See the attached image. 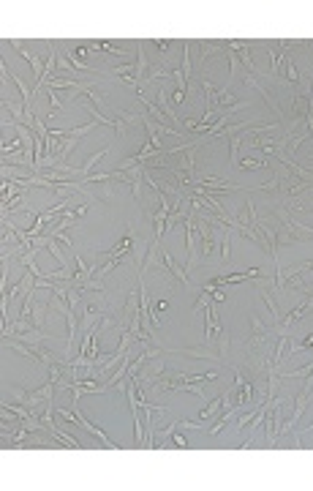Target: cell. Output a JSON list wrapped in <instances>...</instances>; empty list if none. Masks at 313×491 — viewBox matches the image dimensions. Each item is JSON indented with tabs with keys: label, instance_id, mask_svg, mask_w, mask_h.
<instances>
[{
	"label": "cell",
	"instance_id": "obj_6",
	"mask_svg": "<svg viewBox=\"0 0 313 491\" xmlns=\"http://www.w3.org/2000/svg\"><path fill=\"white\" fill-rule=\"evenodd\" d=\"M226 49H229V44H226V41H199L196 66H202V63H205L207 57H212V55H226Z\"/></svg>",
	"mask_w": 313,
	"mask_h": 491
},
{
	"label": "cell",
	"instance_id": "obj_17",
	"mask_svg": "<svg viewBox=\"0 0 313 491\" xmlns=\"http://www.w3.org/2000/svg\"><path fill=\"white\" fill-rule=\"evenodd\" d=\"M172 79H175V85H177L180 93H185V90H188V79H185L183 68H172Z\"/></svg>",
	"mask_w": 313,
	"mask_h": 491
},
{
	"label": "cell",
	"instance_id": "obj_9",
	"mask_svg": "<svg viewBox=\"0 0 313 491\" xmlns=\"http://www.w3.org/2000/svg\"><path fill=\"white\" fill-rule=\"evenodd\" d=\"M199 85H202V90H205V96H207V112H218V96H221V88H215L210 79H199Z\"/></svg>",
	"mask_w": 313,
	"mask_h": 491
},
{
	"label": "cell",
	"instance_id": "obj_12",
	"mask_svg": "<svg viewBox=\"0 0 313 491\" xmlns=\"http://www.w3.org/2000/svg\"><path fill=\"white\" fill-rule=\"evenodd\" d=\"M221 412H223V398H212L207 404V409H202V420H218Z\"/></svg>",
	"mask_w": 313,
	"mask_h": 491
},
{
	"label": "cell",
	"instance_id": "obj_1",
	"mask_svg": "<svg viewBox=\"0 0 313 491\" xmlns=\"http://www.w3.org/2000/svg\"><path fill=\"white\" fill-rule=\"evenodd\" d=\"M185 251H188V265L185 268H194L202 259V238L199 229H196V216L194 213H185Z\"/></svg>",
	"mask_w": 313,
	"mask_h": 491
},
{
	"label": "cell",
	"instance_id": "obj_14",
	"mask_svg": "<svg viewBox=\"0 0 313 491\" xmlns=\"http://www.w3.org/2000/svg\"><path fill=\"white\" fill-rule=\"evenodd\" d=\"M46 309H49V306H44V303H33V314H30V320H33V325H36V327H44Z\"/></svg>",
	"mask_w": 313,
	"mask_h": 491
},
{
	"label": "cell",
	"instance_id": "obj_4",
	"mask_svg": "<svg viewBox=\"0 0 313 491\" xmlns=\"http://www.w3.org/2000/svg\"><path fill=\"white\" fill-rule=\"evenodd\" d=\"M147 41H139L136 47V57H134V79L136 82H144L150 74V57H147Z\"/></svg>",
	"mask_w": 313,
	"mask_h": 491
},
{
	"label": "cell",
	"instance_id": "obj_18",
	"mask_svg": "<svg viewBox=\"0 0 313 491\" xmlns=\"http://www.w3.org/2000/svg\"><path fill=\"white\" fill-rule=\"evenodd\" d=\"M240 166L242 169H264V166H267V159H242Z\"/></svg>",
	"mask_w": 313,
	"mask_h": 491
},
{
	"label": "cell",
	"instance_id": "obj_16",
	"mask_svg": "<svg viewBox=\"0 0 313 491\" xmlns=\"http://www.w3.org/2000/svg\"><path fill=\"white\" fill-rule=\"evenodd\" d=\"M226 57H229V68H231V82L240 79V57H237L234 49H226Z\"/></svg>",
	"mask_w": 313,
	"mask_h": 491
},
{
	"label": "cell",
	"instance_id": "obj_20",
	"mask_svg": "<svg viewBox=\"0 0 313 491\" xmlns=\"http://www.w3.org/2000/svg\"><path fill=\"white\" fill-rule=\"evenodd\" d=\"M57 415H60V418H66L68 423H74V420H77V415H74V409H57Z\"/></svg>",
	"mask_w": 313,
	"mask_h": 491
},
{
	"label": "cell",
	"instance_id": "obj_23",
	"mask_svg": "<svg viewBox=\"0 0 313 491\" xmlns=\"http://www.w3.org/2000/svg\"><path fill=\"white\" fill-rule=\"evenodd\" d=\"M85 213H88V202H82V205H79L77 210H74V216H77V218H82Z\"/></svg>",
	"mask_w": 313,
	"mask_h": 491
},
{
	"label": "cell",
	"instance_id": "obj_5",
	"mask_svg": "<svg viewBox=\"0 0 313 491\" xmlns=\"http://www.w3.org/2000/svg\"><path fill=\"white\" fill-rule=\"evenodd\" d=\"M161 257H164V262H166V270H169V276L175 281H180V284H185L188 290H194V284H191V279H188V270L185 268H180V262L175 257H172L169 251H161Z\"/></svg>",
	"mask_w": 313,
	"mask_h": 491
},
{
	"label": "cell",
	"instance_id": "obj_11",
	"mask_svg": "<svg viewBox=\"0 0 313 491\" xmlns=\"http://www.w3.org/2000/svg\"><path fill=\"white\" fill-rule=\"evenodd\" d=\"M38 93H46L49 96V107H52V118H57V115L63 112V107H66V101H63L60 96H57V90H49V88H44V90H38ZM33 98H36V93H33ZM49 118V120H52Z\"/></svg>",
	"mask_w": 313,
	"mask_h": 491
},
{
	"label": "cell",
	"instance_id": "obj_7",
	"mask_svg": "<svg viewBox=\"0 0 313 491\" xmlns=\"http://www.w3.org/2000/svg\"><path fill=\"white\" fill-rule=\"evenodd\" d=\"M226 44H229V49H234V52H237V57H240V63L245 66V71H248V74H259V68H256V63H253L251 49H248V44H245V41H226Z\"/></svg>",
	"mask_w": 313,
	"mask_h": 491
},
{
	"label": "cell",
	"instance_id": "obj_22",
	"mask_svg": "<svg viewBox=\"0 0 313 491\" xmlns=\"http://www.w3.org/2000/svg\"><path fill=\"white\" fill-rule=\"evenodd\" d=\"M153 44H155V47H158L161 52H164V55H166V52H169V41H161V38H155Z\"/></svg>",
	"mask_w": 313,
	"mask_h": 491
},
{
	"label": "cell",
	"instance_id": "obj_15",
	"mask_svg": "<svg viewBox=\"0 0 313 491\" xmlns=\"http://www.w3.org/2000/svg\"><path fill=\"white\" fill-rule=\"evenodd\" d=\"M74 71V66H71V60H68L66 55H57V77L60 79H68V74ZM55 77V79H57Z\"/></svg>",
	"mask_w": 313,
	"mask_h": 491
},
{
	"label": "cell",
	"instance_id": "obj_8",
	"mask_svg": "<svg viewBox=\"0 0 313 491\" xmlns=\"http://www.w3.org/2000/svg\"><path fill=\"white\" fill-rule=\"evenodd\" d=\"M0 172H3V180H22V177L36 175V169H30V166H14V164H3Z\"/></svg>",
	"mask_w": 313,
	"mask_h": 491
},
{
	"label": "cell",
	"instance_id": "obj_13",
	"mask_svg": "<svg viewBox=\"0 0 313 491\" xmlns=\"http://www.w3.org/2000/svg\"><path fill=\"white\" fill-rule=\"evenodd\" d=\"M300 77H303V71H300V68L294 66V60L289 57V60L283 63V79H286L289 85H297V82H300Z\"/></svg>",
	"mask_w": 313,
	"mask_h": 491
},
{
	"label": "cell",
	"instance_id": "obj_21",
	"mask_svg": "<svg viewBox=\"0 0 313 491\" xmlns=\"http://www.w3.org/2000/svg\"><path fill=\"white\" fill-rule=\"evenodd\" d=\"M172 442H175L177 448H188V440H185L183 434H172Z\"/></svg>",
	"mask_w": 313,
	"mask_h": 491
},
{
	"label": "cell",
	"instance_id": "obj_2",
	"mask_svg": "<svg viewBox=\"0 0 313 491\" xmlns=\"http://www.w3.org/2000/svg\"><path fill=\"white\" fill-rule=\"evenodd\" d=\"M153 93H155V104L161 107V112H164V115H166V118H169L175 126H180V118L175 115V104H172V98H169L172 88H166V85L161 82V85H155V90H153Z\"/></svg>",
	"mask_w": 313,
	"mask_h": 491
},
{
	"label": "cell",
	"instance_id": "obj_19",
	"mask_svg": "<svg viewBox=\"0 0 313 491\" xmlns=\"http://www.w3.org/2000/svg\"><path fill=\"white\" fill-rule=\"evenodd\" d=\"M308 374H313V363H305V366L294 368V371L283 374V377H292V379H303V377H308Z\"/></svg>",
	"mask_w": 313,
	"mask_h": 491
},
{
	"label": "cell",
	"instance_id": "obj_24",
	"mask_svg": "<svg viewBox=\"0 0 313 491\" xmlns=\"http://www.w3.org/2000/svg\"><path fill=\"white\" fill-rule=\"evenodd\" d=\"M212 300H215V303H223V300H226V295H223L221 290H215V292H212Z\"/></svg>",
	"mask_w": 313,
	"mask_h": 491
},
{
	"label": "cell",
	"instance_id": "obj_3",
	"mask_svg": "<svg viewBox=\"0 0 313 491\" xmlns=\"http://www.w3.org/2000/svg\"><path fill=\"white\" fill-rule=\"evenodd\" d=\"M11 47H14L16 52H19V55L22 57H25V60L27 63H30V66H33V77H36V88H38V85H41L44 82V71H46V60H41V57H38V55H33V52H27V49H22L19 47V41H14V38H11Z\"/></svg>",
	"mask_w": 313,
	"mask_h": 491
},
{
	"label": "cell",
	"instance_id": "obj_10",
	"mask_svg": "<svg viewBox=\"0 0 313 491\" xmlns=\"http://www.w3.org/2000/svg\"><path fill=\"white\" fill-rule=\"evenodd\" d=\"M109 150H112V148H101V150H98V153H93V156H88V161H85V164H82V166H79V180H85V177H88V175H93V166H96V164H98V161H101V159H104V156H106V153H109Z\"/></svg>",
	"mask_w": 313,
	"mask_h": 491
}]
</instances>
